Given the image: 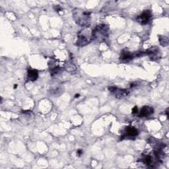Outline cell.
<instances>
[{
	"label": "cell",
	"instance_id": "4",
	"mask_svg": "<svg viewBox=\"0 0 169 169\" xmlns=\"http://www.w3.org/2000/svg\"><path fill=\"white\" fill-rule=\"evenodd\" d=\"M139 134V131L134 126H128L124 129L123 135L121 136V139H132L135 138Z\"/></svg>",
	"mask_w": 169,
	"mask_h": 169
},
{
	"label": "cell",
	"instance_id": "18",
	"mask_svg": "<svg viewBox=\"0 0 169 169\" xmlns=\"http://www.w3.org/2000/svg\"><path fill=\"white\" fill-rule=\"evenodd\" d=\"M79 97H80V95H79V94H76V96H75V98H79Z\"/></svg>",
	"mask_w": 169,
	"mask_h": 169
},
{
	"label": "cell",
	"instance_id": "19",
	"mask_svg": "<svg viewBox=\"0 0 169 169\" xmlns=\"http://www.w3.org/2000/svg\"><path fill=\"white\" fill-rule=\"evenodd\" d=\"M17 84H15L14 85V87H13V88H14V89H17Z\"/></svg>",
	"mask_w": 169,
	"mask_h": 169
},
{
	"label": "cell",
	"instance_id": "8",
	"mask_svg": "<svg viewBox=\"0 0 169 169\" xmlns=\"http://www.w3.org/2000/svg\"><path fill=\"white\" fill-rule=\"evenodd\" d=\"M146 54H147L152 60H156L161 58V53L159 50L155 47H153L151 49L149 50Z\"/></svg>",
	"mask_w": 169,
	"mask_h": 169
},
{
	"label": "cell",
	"instance_id": "14",
	"mask_svg": "<svg viewBox=\"0 0 169 169\" xmlns=\"http://www.w3.org/2000/svg\"><path fill=\"white\" fill-rule=\"evenodd\" d=\"M66 68L68 71H74L75 70H76V67H75L72 64H69Z\"/></svg>",
	"mask_w": 169,
	"mask_h": 169
},
{
	"label": "cell",
	"instance_id": "10",
	"mask_svg": "<svg viewBox=\"0 0 169 169\" xmlns=\"http://www.w3.org/2000/svg\"><path fill=\"white\" fill-rule=\"evenodd\" d=\"M142 162L149 167H154L155 165L159 162V161H156V160L151 155H146L144 156Z\"/></svg>",
	"mask_w": 169,
	"mask_h": 169
},
{
	"label": "cell",
	"instance_id": "3",
	"mask_svg": "<svg viewBox=\"0 0 169 169\" xmlns=\"http://www.w3.org/2000/svg\"><path fill=\"white\" fill-rule=\"evenodd\" d=\"M92 39V31H90L88 29H85L79 32L76 42V45L79 47L87 46L91 42Z\"/></svg>",
	"mask_w": 169,
	"mask_h": 169
},
{
	"label": "cell",
	"instance_id": "5",
	"mask_svg": "<svg viewBox=\"0 0 169 169\" xmlns=\"http://www.w3.org/2000/svg\"><path fill=\"white\" fill-rule=\"evenodd\" d=\"M152 17V14L150 10H145L144 11L143 13L137 17L136 20L137 22H138L141 24H147V23H149L150 20Z\"/></svg>",
	"mask_w": 169,
	"mask_h": 169
},
{
	"label": "cell",
	"instance_id": "17",
	"mask_svg": "<svg viewBox=\"0 0 169 169\" xmlns=\"http://www.w3.org/2000/svg\"><path fill=\"white\" fill-rule=\"evenodd\" d=\"M83 151H82V150H81V149H79V150H77V156H81V155H83Z\"/></svg>",
	"mask_w": 169,
	"mask_h": 169
},
{
	"label": "cell",
	"instance_id": "11",
	"mask_svg": "<svg viewBox=\"0 0 169 169\" xmlns=\"http://www.w3.org/2000/svg\"><path fill=\"white\" fill-rule=\"evenodd\" d=\"M39 78V71L34 69H30L27 71V79L30 81H35Z\"/></svg>",
	"mask_w": 169,
	"mask_h": 169
},
{
	"label": "cell",
	"instance_id": "2",
	"mask_svg": "<svg viewBox=\"0 0 169 169\" xmlns=\"http://www.w3.org/2000/svg\"><path fill=\"white\" fill-rule=\"evenodd\" d=\"M109 27L105 24L97 26L92 30V38L98 42H106L108 39Z\"/></svg>",
	"mask_w": 169,
	"mask_h": 169
},
{
	"label": "cell",
	"instance_id": "16",
	"mask_svg": "<svg viewBox=\"0 0 169 169\" xmlns=\"http://www.w3.org/2000/svg\"><path fill=\"white\" fill-rule=\"evenodd\" d=\"M131 111H132V114H137V112H138V108H137V106H135V107L133 108V109Z\"/></svg>",
	"mask_w": 169,
	"mask_h": 169
},
{
	"label": "cell",
	"instance_id": "7",
	"mask_svg": "<svg viewBox=\"0 0 169 169\" xmlns=\"http://www.w3.org/2000/svg\"><path fill=\"white\" fill-rule=\"evenodd\" d=\"M153 114H154V108L151 107V106H145L141 109L139 114V117L140 118L149 117Z\"/></svg>",
	"mask_w": 169,
	"mask_h": 169
},
{
	"label": "cell",
	"instance_id": "6",
	"mask_svg": "<svg viewBox=\"0 0 169 169\" xmlns=\"http://www.w3.org/2000/svg\"><path fill=\"white\" fill-rule=\"evenodd\" d=\"M108 89L117 98H122L124 97H126L129 94V91L128 89H118L116 87H109Z\"/></svg>",
	"mask_w": 169,
	"mask_h": 169
},
{
	"label": "cell",
	"instance_id": "9",
	"mask_svg": "<svg viewBox=\"0 0 169 169\" xmlns=\"http://www.w3.org/2000/svg\"><path fill=\"white\" fill-rule=\"evenodd\" d=\"M135 57H137L136 54L131 53L127 50H123L121 52L120 59L124 61H129L131 60H133Z\"/></svg>",
	"mask_w": 169,
	"mask_h": 169
},
{
	"label": "cell",
	"instance_id": "12",
	"mask_svg": "<svg viewBox=\"0 0 169 169\" xmlns=\"http://www.w3.org/2000/svg\"><path fill=\"white\" fill-rule=\"evenodd\" d=\"M64 92V89L61 87H57L50 91V93L53 97H60Z\"/></svg>",
	"mask_w": 169,
	"mask_h": 169
},
{
	"label": "cell",
	"instance_id": "15",
	"mask_svg": "<svg viewBox=\"0 0 169 169\" xmlns=\"http://www.w3.org/2000/svg\"><path fill=\"white\" fill-rule=\"evenodd\" d=\"M54 9H55V11L56 12H60V11H61L62 10L61 8L60 7V5H55V7H54Z\"/></svg>",
	"mask_w": 169,
	"mask_h": 169
},
{
	"label": "cell",
	"instance_id": "20",
	"mask_svg": "<svg viewBox=\"0 0 169 169\" xmlns=\"http://www.w3.org/2000/svg\"><path fill=\"white\" fill-rule=\"evenodd\" d=\"M168 108H167L166 109V116L168 117Z\"/></svg>",
	"mask_w": 169,
	"mask_h": 169
},
{
	"label": "cell",
	"instance_id": "1",
	"mask_svg": "<svg viewBox=\"0 0 169 169\" xmlns=\"http://www.w3.org/2000/svg\"><path fill=\"white\" fill-rule=\"evenodd\" d=\"M73 17L78 25L88 27L91 24V12L82 9L76 8L73 10Z\"/></svg>",
	"mask_w": 169,
	"mask_h": 169
},
{
	"label": "cell",
	"instance_id": "13",
	"mask_svg": "<svg viewBox=\"0 0 169 169\" xmlns=\"http://www.w3.org/2000/svg\"><path fill=\"white\" fill-rule=\"evenodd\" d=\"M159 42L162 46H167L169 44L168 38L166 36H159Z\"/></svg>",
	"mask_w": 169,
	"mask_h": 169
}]
</instances>
